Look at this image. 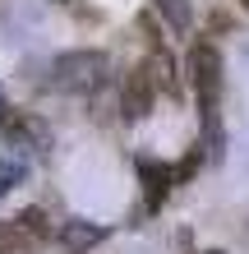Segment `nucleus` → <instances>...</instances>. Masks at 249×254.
I'll use <instances>...</instances> for the list:
<instances>
[{
  "label": "nucleus",
  "mask_w": 249,
  "mask_h": 254,
  "mask_svg": "<svg viewBox=\"0 0 249 254\" xmlns=\"http://www.w3.org/2000/svg\"><path fill=\"white\" fill-rule=\"evenodd\" d=\"M19 181H23V167H19V162H9V157H0V194H9Z\"/></svg>",
  "instance_id": "obj_9"
},
{
  "label": "nucleus",
  "mask_w": 249,
  "mask_h": 254,
  "mask_svg": "<svg viewBox=\"0 0 249 254\" xmlns=\"http://www.w3.org/2000/svg\"><path fill=\"white\" fill-rule=\"evenodd\" d=\"M143 69H148V79H152V88H157V97H162V93L171 97L175 88H180V83H175V61H171L166 51H152L148 61H143Z\"/></svg>",
  "instance_id": "obj_6"
},
{
  "label": "nucleus",
  "mask_w": 249,
  "mask_h": 254,
  "mask_svg": "<svg viewBox=\"0 0 249 254\" xmlns=\"http://www.w3.org/2000/svg\"><path fill=\"white\" fill-rule=\"evenodd\" d=\"M0 121H5V97H0Z\"/></svg>",
  "instance_id": "obj_10"
},
{
  "label": "nucleus",
  "mask_w": 249,
  "mask_h": 254,
  "mask_svg": "<svg viewBox=\"0 0 249 254\" xmlns=\"http://www.w3.org/2000/svg\"><path fill=\"white\" fill-rule=\"evenodd\" d=\"M106 79V56L101 51H65L51 61V88L55 93H93Z\"/></svg>",
  "instance_id": "obj_2"
},
{
  "label": "nucleus",
  "mask_w": 249,
  "mask_h": 254,
  "mask_svg": "<svg viewBox=\"0 0 249 254\" xmlns=\"http://www.w3.org/2000/svg\"><path fill=\"white\" fill-rule=\"evenodd\" d=\"M139 181H143V203H148V213H157V208L166 203L171 185H175L171 167H162V162H148V157H143V162H139Z\"/></svg>",
  "instance_id": "obj_4"
},
{
  "label": "nucleus",
  "mask_w": 249,
  "mask_h": 254,
  "mask_svg": "<svg viewBox=\"0 0 249 254\" xmlns=\"http://www.w3.org/2000/svg\"><path fill=\"white\" fill-rule=\"evenodd\" d=\"M240 5H245V9H249V0H240Z\"/></svg>",
  "instance_id": "obj_11"
},
{
  "label": "nucleus",
  "mask_w": 249,
  "mask_h": 254,
  "mask_svg": "<svg viewBox=\"0 0 249 254\" xmlns=\"http://www.w3.org/2000/svg\"><path fill=\"white\" fill-rule=\"evenodd\" d=\"M97 241H106V231H101V227H88V222H65V227H60V245L69 254H79V250L97 245Z\"/></svg>",
  "instance_id": "obj_7"
},
{
  "label": "nucleus",
  "mask_w": 249,
  "mask_h": 254,
  "mask_svg": "<svg viewBox=\"0 0 249 254\" xmlns=\"http://www.w3.org/2000/svg\"><path fill=\"white\" fill-rule=\"evenodd\" d=\"M152 107H157V88H152V79H148V69L139 65V69L125 79L115 111H120V121H129V125H134V121H143V116H148Z\"/></svg>",
  "instance_id": "obj_3"
},
{
  "label": "nucleus",
  "mask_w": 249,
  "mask_h": 254,
  "mask_svg": "<svg viewBox=\"0 0 249 254\" xmlns=\"http://www.w3.org/2000/svg\"><path fill=\"white\" fill-rule=\"evenodd\" d=\"M152 9L166 19L171 33H189V28H194V5H189V0H152Z\"/></svg>",
  "instance_id": "obj_8"
},
{
  "label": "nucleus",
  "mask_w": 249,
  "mask_h": 254,
  "mask_svg": "<svg viewBox=\"0 0 249 254\" xmlns=\"http://www.w3.org/2000/svg\"><path fill=\"white\" fill-rule=\"evenodd\" d=\"M189 83H194V97H199V111H203V125H208V153L217 157L222 153V88H226V65H222V51L212 42H194L189 47Z\"/></svg>",
  "instance_id": "obj_1"
},
{
  "label": "nucleus",
  "mask_w": 249,
  "mask_h": 254,
  "mask_svg": "<svg viewBox=\"0 0 249 254\" xmlns=\"http://www.w3.org/2000/svg\"><path fill=\"white\" fill-rule=\"evenodd\" d=\"M37 245L42 241L23 227L19 217H14V222H0V254H37Z\"/></svg>",
  "instance_id": "obj_5"
}]
</instances>
